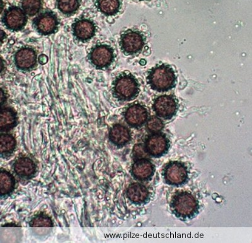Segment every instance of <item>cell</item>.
<instances>
[{"label":"cell","instance_id":"6da1fadb","mask_svg":"<svg viewBox=\"0 0 252 243\" xmlns=\"http://www.w3.org/2000/svg\"><path fill=\"white\" fill-rule=\"evenodd\" d=\"M148 84L154 91L163 92L173 89L177 77L172 67L166 64L158 65L148 73Z\"/></svg>","mask_w":252,"mask_h":243},{"label":"cell","instance_id":"7a4b0ae2","mask_svg":"<svg viewBox=\"0 0 252 243\" xmlns=\"http://www.w3.org/2000/svg\"><path fill=\"white\" fill-rule=\"evenodd\" d=\"M114 93L121 100H130L138 95L139 85L138 80L130 74H123L114 83Z\"/></svg>","mask_w":252,"mask_h":243},{"label":"cell","instance_id":"3957f363","mask_svg":"<svg viewBox=\"0 0 252 243\" xmlns=\"http://www.w3.org/2000/svg\"><path fill=\"white\" fill-rule=\"evenodd\" d=\"M172 206L177 214L182 217H190L196 212L197 202L192 195L182 192L173 200Z\"/></svg>","mask_w":252,"mask_h":243},{"label":"cell","instance_id":"277c9868","mask_svg":"<svg viewBox=\"0 0 252 243\" xmlns=\"http://www.w3.org/2000/svg\"><path fill=\"white\" fill-rule=\"evenodd\" d=\"M144 46L145 39L139 31L129 30L121 36V49L127 55H134L139 53L143 49Z\"/></svg>","mask_w":252,"mask_h":243},{"label":"cell","instance_id":"5b68a950","mask_svg":"<svg viewBox=\"0 0 252 243\" xmlns=\"http://www.w3.org/2000/svg\"><path fill=\"white\" fill-rule=\"evenodd\" d=\"M28 18L22 8L18 6H10L4 12L3 22L9 30L19 31L23 29L27 24Z\"/></svg>","mask_w":252,"mask_h":243},{"label":"cell","instance_id":"8992f818","mask_svg":"<svg viewBox=\"0 0 252 243\" xmlns=\"http://www.w3.org/2000/svg\"><path fill=\"white\" fill-rule=\"evenodd\" d=\"M114 58L113 49L106 45H99L94 47L90 55L92 64L98 68L110 66Z\"/></svg>","mask_w":252,"mask_h":243},{"label":"cell","instance_id":"52a82bcc","mask_svg":"<svg viewBox=\"0 0 252 243\" xmlns=\"http://www.w3.org/2000/svg\"><path fill=\"white\" fill-rule=\"evenodd\" d=\"M58 20L57 17L51 12L41 13L33 21L36 30L42 35H50L57 30Z\"/></svg>","mask_w":252,"mask_h":243},{"label":"cell","instance_id":"ba28073f","mask_svg":"<svg viewBox=\"0 0 252 243\" xmlns=\"http://www.w3.org/2000/svg\"><path fill=\"white\" fill-rule=\"evenodd\" d=\"M154 109L158 116L164 119L172 118L177 110L176 100L172 96L163 95L155 100Z\"/></svg>","mask_w":252,"mask_h":243},{"label":"cell","instance_id":"9c48e42d","mask_svg":"<svg viewBox=\"0 0 252 243\" xmlns=\"http://www.w3.org/2000/svg\"><path fill=\"white\" fill-rule=\"evenodd\" d=\"M15 64L21 70L28 71L35 66L37 56L33 49L24 47L16 53L14 58Z\"/></svg>","mask_w":252,"mask_h":243},{"label":"cell","instance_id":"30bf717a","mask_svg":"<svg viewBox=\"0 0 252 243\" xmlns=\"http://www.w3.org/2000/svg\"><path fill=\"white\" fill-rule=\"evenodd\" d=\"M166 181L172 184L183 183L188 177L185 166L178 162L170 163L166 168L165 172Z\"/></svg>","mask_w":252,"mask_h":243},{"label":"cell","instance_id":"8fae6325","mask_svg":"<svg viewBox=\"0 0 252 243\" xmlns=\"http://www.w3.org/2000/svg\"><path fill=\"white\" fill-rule=\"evenodd\" d=\"M73 30L76 39L84 42L94 37L95 32V26L91 20L82 19L74 24Z\"/></svg>","mask_w":252,"mask_h":243},{"label":"cell","instance_id":"7c38bea8","mask_svg":"<svg viewBox=\"0 0 252 243\" xmlns=\"http://www.w3.org/2000/svg\"><path fill=\"white\" fill-rule=\"evenodd\" d=\"M148 118V111L145 107L139 104L130 106L125 113L126 122L131 126L138 127L143 125Z\"/></svg>","mask_w":252,"mask_h":243},{"label":"cell","instance_id":"4fadbf2b","mask_svg":"<svg viewBox=\"0 0 252 243\" xmlns=\"http://www.w3.org/2000/svg\"><path fill=\"white\" fill-rule=\"evenodd\" d=\"M145 147L148 153L152 156H161L167 150V139L161 134L154 135L147 139Z\"/></svg>","mask_w":252,"mask_h":243},{"label":"cell","instance_id":"5bb4252c","mask_svg":"<svg viewBox=\"0 0 252 243\" xmlns=\"http://www.w3.org/2000/svg\"><path fill=\"white\" fill-rule=\"evenodd\" d=\"M17 123V115L10 107H0V131H8Z\"/></svg>","mask_w":252,"mask_h":243},{"label":"cell","instance_id":"9a60e30c","mask_svg":"<svg viewBox=\"0 0 252 243\" xmlns=\"http://www.w3.org/2000/svg\"><path fill=\"white\" fill-rule=\"evenodd\" d=\"M13 169L16 174L24 178L31 177L35 172L34 163L31 159L26 157L17 159L13 165Z\"/></svg>","mask_w":252,"mask_h":243},{"label":"cell","instance_id":"2e32d148","mask_svg":"<svg viewBox=\"0 0 252 243\" xmlns=\"http://www.w3.org/2000/svg\"><path fill=\"white\" fill-rule=\"evenodd\" d=\"M132 173L137 179H147L154 173V166L146 159H139L132 166Z\"/></svg>","mask_w":252,"mask_h":243},{"label":"cell","instance_id":"e0dca14e","mask_svg":"<svg viewBox=\"0 0 252 243\" xmlns=\"http://www.w3.org/2000/svg\"><path fill=\"white\" fill-rule=\"evenodd\" d=\"M110 139L115 145H125L130 140L129 130L125 126L117 124L113 126L110 132Z\"/></svg>","mask_w":252,"mask_h":243},{"label":"cell","instance_id":"ac0fdd59","mask_svg":"<svg viewBox=\"0 0 252 243\" xmlns=\"http://www.w3.org/2000/svg\"><path fill=\"white\" fill-rule=\"evenodd\" d=\"M127 194L129 199L135 203L145 202L149 196L148 189L140 183L130 184L127 189Z\"/></svg>","mask_w":252,"mask_h":243},{"label":"cell","instance_id":"d6986e66","mask_svg":"<svg viewBox=\"0 0 252 243\" xmlns=\"http://www.w3.org/2000/svg\"><path fill=\"white\" fill-rule=\"evenodd\" d=\"M15 180L10 172L0 170V196H4L13 192Z\"/></svg>","mask_w":252,"mask_h":243},{"label":"cell","instance_id":"ffe728a7","mask_svg":"<svg viewBox=\"0 0 252 243\" xmlns=\"http://www.w3.org/2000/svg\"><path fill=\"white\" fill-rule=\"evenodd\" d=\"M15 148L16 141L12 135L0 134V156H10L14 152Z\"/></svg>","mask_w":252,"mask_h":243},{"label":"cell","instance_id":"44dd1931","mask_svg":"<svg viewBox=\"0 0 252 243\" xmlns=\"http://www.w3.org/2000/svg\"><path fill=\"white\" fill-rule=\"evenodd\" d=\"M96 6L105 15L116 14L121 8L120 0H96Z\"/></svg>","mask_w":252,"mask_h":243},{"label":"cell","instance_id":"7402d4cb","mask_svg":"<svg viewBox=\"0 0 252 243\" xmlns=\"http://www.w3.org/2000/svg\"><path fill=\"white\" fill-rule=\"evenodd\" d=\"M80 0H58V10L63 14L71 15L80 8Z\"/></svg>","mask_w":252,"mask_h":243},{"label":"cell","instance_id":"603a6c76","mask_svg":"<svg viewBox=\"0 0 252 243\" xmlns=\"http://www.w3.org/2000/svg\"><path fill=\"white\" fill-rule=\"evenodd\" d=\"M41 0H22V9L27 15L34 16L42 8Z\"/></svg>","mask_w":252,"mask_h":243},{"label":"cell","instance_id":"cb8c5ba5","mask_svg":"<svg viewBox=\"0 0 252 243\" xmlns=\"http://www.w3.org/2000/svg\"><path fill=\"white\" fill-rule=\"evenodd\" d=\"M32 228H42V227H53V224L50 218L44 215L37 216L30 222Z\"/></svg>","mask_w":252,"mask_h":243},{"label":"cell","instance_id":"d4e9b609","mask_svg":"<svg viewBox=\"0 0 252 243\" xmlns=\"http://www.w3.org/2000/svg\"><path fill=\"white\" fill-rule=\"evenodd\" d=\"M163 127V122L157 117H153V118H150L147 122V128L151 132H157L160 131Z\"/></svg>","mask_w":252,"mask_h":243},{"label":"cell","instance_id":"484cf974","mask_svg":"<svg viewBox=\"0 0 252 243\" xmlns=\"http://www.w3.org/2000/svg\"><path fill=\"white\" fill-rule=\"evenodd\" d=\"M133 154L137 159H145L148 156L149 153L146 149L145 146L143 145H136L133 148Z\"/></svg>","mask_w":252,"mask_h":243},{"label":"cell","instance_id":"4316f807","mask_svg":"<svg viewBox=\"0 0 252 243\" xmlns=\"http://www.w3.org/2000/svg\"><path fill=\"white\" fill-rule=\"evenodd\" d=\"M6 94L4 90L2 88L0 87V107H2V105L5 103L6 100Z\"/></svg>","mask_w":252,"mask_h":243},{"label":"cell","instance_id":"83f0119b","mask_svg":"<svg viewBox=\"0 0 252 243\" xmlns=\"http://www.w3.org/2000/svg\"><path fill=\"white\" fill-rule=\"evenodd\" d=\"M4 67H5V64H4V61L3 58L0 56V75L3 73Z\"/></svg>","mask_w":252,"mask_h":243},{"label":"cell","instance_id":"f1b7e54d","mask_svg":"<svg viewBox=\"0 0 252 243\" xmlns=\"http://www.w3.org/2000/svg\"><path fill=\"white\" fill-rule=\"evenodd\" d=\"M39 61L40 63H41V64H44V63H46L47 61V58L44 55L40 56L39 58Z\"/></svg>","mask_w":252,"mask_h":243},{"label":"cell","instance_id":"f546056e","mask_svg":"<svg viewBox=\"0 0 252 243\" xmlns=\"http://www.w3.org/2000/svg\"><path fill=\"white\" fill-rule=\"evenodd\" d=\"M6 38V33L3 30H0V44L3 42Z\"/></svg>","mask_w":252,"mask_h":243},{"label":"cell","instance_id":"4dcf8cb0","mask_svg":"<svg viewBox=\"0 0 252 243\" xmlns=\"http://www.w3.org/2000/svg\"><path fill=\"white\" fill-rule=\"evenodd\" d=\"M4 3L3 0H0V15L1 14L2 12L4 10Z\"/></svg>","mask_w":252,"mask_h":243},{"label":"cell","instance_id":"1f68e13d","mask_svg":"<svg viewBox=\"0 0 252 243\" xmlns=\"http://www.w3.org/2000/svg\"><path fill=\"white\" fill-rule=\"evenodd\" d=\"M140 1H143V0H140Z\"/></svg>","mask_w":252,"mask_h":243}]
</instances>
